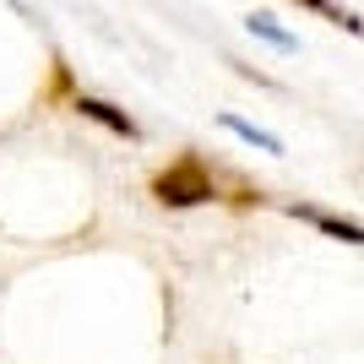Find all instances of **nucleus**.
I'll return each mask as SVG.
<instances>
[{
	"label": "nucleus",
	"mask_w": 364,
	"mask_h": 364,
	"mask_svg": "<svg viewBox=\"0 0 364 364\" xmlns=\"http://www.w3.org/2000/svg\"><path fill=\"white\" fill-rule=\"evenodd\" d=\"M147 191H152V201H158V207L185 213V207H207V201H218V174L207 168V158H201V152H180L174 164H164V168L147 180Z\"/></svg>",
	"instance_id": "obj_1"
},
{
	"label": "nucleus",
	"mask_w": 364,
	"mask_h": 364,
	"mask_svg": "<svg viewBox=\"0 0 364 364\" xmlns=\"http://www.w3.org/2000/svg\"><path fill=\"white\" fill-rule=\"evenodd\" d=\"M71 109L82 114V120H92V125H104L109 136H120V141H141V125L125 114L120 104H109V98H92V92H76L71 98Z\"/></svg>",
	"instance_id": "obj_2"
},
{
	"label": "nucleus",
	"mask_w": 364,
	"mask_h": 364,
	"mask_svg": "<svg viewBox=\"0 0 364 364\" xmlns=\"http://www.w3.org/2000/svg\"><path fill=\"white\" fill-rule=\"evenodd\" d=\"M289 213H294V218H310L321 234H332V240H343V245H359V240H364V228L353 223V218H332V213H321V207H304V201H294Z\"/></svg>",
	"instance_id": "obj_3"
},
{
	"label": "nucleus",
	"mask_w": 364,
	"mask_h": 364,
	"mask_svg": "<svg viewBox=\"0 0 364 364\" xmlns=\"http://www.w3.org/2000/svg\"><path fill=\"white\" fill-rule=\"evenodd\" d=\"M299 11H316V16H326L332 28H343V33H359V16L353 11H343V6H332V0H294Z\"/></svg>",
	"instance_id": "obj_4"
},
{
	"label": "nucleus",
	"mask_w": 364,
	"mask_h": 364,
	"mask_svg": "<svg viewBox=\"0 0 364 364\" xmlns=\"http://www.w3.org/2000/svg\"><path fill=\"white\" fill-rule=\"evenodd\" d=\"M223 125L234 131V136H245L250 147H267V152H283V141L277 136H267V131H256V125H245V120H234V114H223Z\"/></svg>",
	"instance_id": "obj_5"
}]
</instances>
